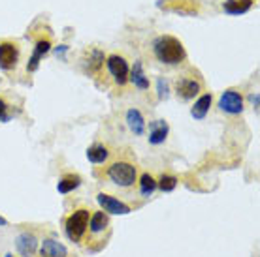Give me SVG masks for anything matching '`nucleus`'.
Returning a JSON list of instances; mask_svg holds the SVG:
<instances>
[{"mask_svg": "<svg viewBox=\"0 0 260 257\" xmlns=\"http://www.w3.org/2000/svg\"><path fill=\"white\" fill-rule=\"evenodd\" d=\"M219 109L226 115H240L243 111V96L236 89L224 90L219 98Z\"/></svg>", "mask_w": 260, "mask_h": 257, "instance_id": "obj_7", "label": "nucleus"}, {"mask_svg": "<svg viewBox=\"0 0 260 257\" xmlns=\"http://www.w3.org/2000/svg\"><path fill=\"white\" fill-rule=\"evenodd\" d=\"M202 90L200 81H196L192 77H179L176 81V92L181 100H192L198 96V92Z\"/></svg>", "mask_w": 260, "mask_h": 257, "instance_id": "obj_11", "label": "nucleus"}, {"mask_svg": "<svg viewBox=\"0 0 260 257\" xmlns=\"http://www.w3.org/2000/svg\"><path fill=\"white\" fill-rule=\"evenodd\" d=\"M51 49V41L49 39H40L36 41V47H34V53L30 60H28V64H26V71H36L40 66V60L44 58V55H47Z\"/></svg>", "mask_w": 260, "mask_h": 257, "instance_id": "obj_14", "label": "nucleus"}, {"mask_svg": "<svg viewBox=\"0 0 260 257\" xmlns=\"http://www.w3.org/2000/svg\"><path fill=\"white\" fill-rule=\"evenodd\" d=\"M106 175L119 188H132L138 182V167L128 160H115L110 163Z\"/></svg>", "mask_w": 260, "mask_h": 257, "instance_id": "obj_4", "label": "nucleus"}, {"mask_svg": "<svg viewBox=\"0 0 260 257\" xmlns=\"http://www.w3.org/2000/svg\"><path fill=\"white\" fill-rule=\"evenodd\" d=\"M4 257H15V255H13V253H6Z\"/></svg>", "mask_w": 260, "mask_h": 257, "instance_id": "obj_28", "label": "nucleus"}, {"mask_svg": "<svg viewBox=\"0 0 260 257\" xmlns=\"http://www.w3.org/2000/svg\"><path fill=\"white\" fill-rule=\"evenodd\" d=\"M253 8V0H228L222 4V10L230 15H241L247 13Z\"/></svg>", "mask_w": 260, "mask_h": 257, "instance_id": "obj_19", "label": "nucleus"}, {"mask_svg": "<svg viewBox=\"0 0 260 257\" xmlns=\"http://www.w3.org/2000/svg\"><path fill=\"white\" fill-rule=\"evenodd\" d=\"M156 90H158V100H168L170 96V84L164 77L156 79Z\"/></svg>", "mask_w": 260, "mask_h": 257, "instance_id": "obj_22", "label": "nucleus"}, {"mask_svg": "<svg viewBox=\"0 0 260 257\" xmlns=\"http://www.w3.org/2000/svg\"><path fill=\"white\" fill-rule=\"evenodd\" d=\"M102 62H104V53L98 51V49H94V51H91V62H89V68L94 71L100 70V66H102Z\"/></svg>", "mask_w": 260, "mask_h": 257, "instance_id": "obj_23", "label": "nucleus"}, {"mask_svg": "<svg viewBox=\"0 0 260 257\" xmlns=\"http://www.w3.org/2000/svg\"><path fill=\"white\" fill-rule=\"evenodd\" d=\"M138 184H140V193H142L143 197H151L156 190V180H155V177L149 173H143L142 177H140V182H138Z\"/></svg>", "mask_w": 260, "mask_h": 257, "instance_id": "obj_20", "label": "nucleus"}, {"mask_svg": "<svg viewBox=\"0 0 260 257\" xmlns=\"http://www.w3.org/2000/svg\"><path fill=\"white\" fill-rule=\"evenodd\" d=\"M110 216L104 210H94L89 218V225H87V248H91V251H98L106 244V240L110 237L111 227H110Z\"/></svg>", "mask_w": 260, "mask_h": 257, "instance_id": "obj_2", "label": "nucleus"}, {"mask_svg": "<svg viewBox=\"0 0 260 257\" xmlns=\"http://www.w3.org/2000/svg\"><path fill=\"white\" fill-rule=\"evenodd\" d=\"M128 81L134 84L138 90H149L151 83H149V77H147L145 71H143L142 60H136V62H134V68H132L128 73Z\"/></svg>", "mask_w": 260, "mask_h": 257, "instance_id": "obj_13", "label": "nucleus"}, {"mask_svg": "<svg viewBox=\"0 0 260 257\" xmlns=\"http://www.w3.org/2000/svg\"><path fill=\"white\" fill-rule=\"evenodd\" d=\"M12 120V113H10V105L6 103L4 98H0V122H10Z\"/></svg>", "mask_w": 260, "mask_h": 257, "instance_id": "obj_24", "label": "nucleus"}, {"mask_svg": "<svg viewBox=\"0 0 260 257\" xmlns=\"http://www.w3.org/2000/svg\"><path fill=\"white\" fill-rule=\"evenodd\" d=\"M177 177H174V175H168V173H164L160 179L156 180V188L160 190V192L164 193H170V192H174L177 188Z\"/></svg>", "mask_w": 260, "mask_h": 257, "instance_id": "obj_21", "label": "nucleus"}, {"mask_svg": "<svg viewBox=\"0 0 260 257\" xmlns=\"http://www.w3.org/2000/svg\"><path fill=\"white\" fill-rule=\"evenodd\" d=\"M110 154H111L110 148L106 147V145H102V143H94V145H91V147L87 148V160L91 161V163H94V165H100V163L108 161Z\"/></svg>", "mask_w": 260, "mask_h": 257, "instance_id": "obj_15", "label": "nucleus"}, {"mask_svg": "<svg viewBox=\"0 0 260 257\" xmlns=\"http://www.w3.org/2000/svg\"><path fill=\"white\" fill-rule=\"evenodd\" d=\"M91 212L92 210H89L87 206H79V208H76L70 216H66L64 233L74 244H81V240H83L85 235H87V225H89Z\"/></svg>", "mask_w": 260, "mask_h": 257, "instance_id": "obj_3", "label": "nucleus"}, {"mask_svg": "<svg viewBox=\"0 0 260 257\" xmlns=\"http://www.w3.org/2000/svg\"><path fill=\"white\" fill-rule=\"evenodd\" d=\"M170 134V126L166 120H155V122H149V143L151 145H162L166 141V137Z\"/></svg>", "mask_w": 260, "mask_h": 257, "instance_id": "obj_12", "label": "nucleus"}, {"mask_svg": "<svg viewBox=\"0 0 260 257\" xmlns=\"http://www.w3.org/2000/svg\"><path fill=\"white\" fill-rule=\"evenodd\" d=\"M251 102L254 105V111H258V94H251Z\"/></svg>", "mask_w": 260, "mask_h": 257, "instance_id": "obj_26", "label": "nucleus"}, {"mask_svg": "<svg viewBox=\"0 0 260 257\" xmlns=\"http://www.w3.org/2000/svg\"><path fill=\"white\" fill-rule=\"evenodd\" d=\"M211 102H213V96H211V94H202L194 102V105L190 107V116L196 118V120H204L206 115H208L209 107H211Z\"/></svg>", "mask_w": 260, "mask_h": 257, "instance_id": "obj_16", "label": "nucleus"}, {"mask_svg": "<svg viewBox=\"0 0 260 257\" xmlns=\"http://www.w3.org/2000/svg\"><path fill=\"white\" fill-rule=\"evenodd\" d=\"M126 126L134 135H143L145 134V118L138 109H128L126 111Z\"/></svg>", "mask_w": 260, "mask_h": 257, "instance_id": "obj_17", "label": "nucleus"}, {"mask_svg": "<svg viewBox=\"0 0 260 257\" xmlns=\"http://www.w3.org/2000/svg\"><path fill=\"white\" fill-rule=\"evenodd\" d=\"M19 62V47L12 41H2L0 44V68L4 71L13 70Z\"/></svg>", "mask_w": 260, "mask_h": 257, "instance_id": "obj_9", "label": "nucleus"}, {"mask_svg": "<svg viewBox=\"0 0 260 257\" xmlns=\"http://www.w3.org/2000/svg\"><path fill=\"white\" fill-rule=\"evenodd\" d=\"M40 257H68V248L59 238L46 237L40 240Z\"/></svg>", "mask_w": 260, "mask_h": 257, "instance_id": "obj_10", "label": "nucleus"}, {"mask_svg": "<svg viewBox=\"0 0 260 257\" xmlns=\"http://www.w3.org/2000/svg\"><path fill=\"white\" fill-rule=\"evenodd\" d=\"M66 51H68V47H66V45H59V47H57V49H55V55H57V57H59V55H64Z\"/></svg>", "mask_w": 260, "mask_h": 257, "instance_id": "obj_25", "label": "nucleus"}, {"mask_svg": "<svg viewBox=\"0 0 260 257\" xmlns=\"http://www.w3.org/2000/svg\"><path fill=\"white\" fill-rule=\"evenodd\" d=\"M153 53L155 57L162 62V64L168 66H177L181 64L183 60L187 58V53H185V47L177 38L174 36H158V38L153 41Z\"/></svg>", "mask_w": 260, "mask_h": 257, "instance_id": "obj_1", "label": "nucleus"}, {"mask_svg": "<svg viewBox=\"0 0 260 257\" xmlns=\"http://www.w3.org/2000/svg\"><path fill=\"white\" fill-rule=\"evenodd\" d=\"M106 66H108V71L111 73L113 81H115L119 87H124V84L128 83L130 68H128V62H126L123 57H119V55H110V57L106 58Z\"/></svg>", "mask_w": 260, "mask_h": 257, "instance_id": "obj_6", "label": "nucleus"}, {"mask_svg": "<svg viewBox=\"0 0 260 257\" xmlns=\"http://www.w3.org/2000/svg\"><path fill=\"white\" fill-rule=\"evenodd\" d=\"M79 186H81V177L76 173L64 175V177H60L59 182H57V190H59V193H62V195L74 192V190H78Z\"/></svg>", "mask_w": 260, "mask_h": 257, "instance_id": "obj_18", "label": "nucleus"}, {"mask_svg": "<svg viewBox=\"0 0 260 257\" xmlns=\"http://www.w3.org/2000/svg\"><path fill=\"white\" fill-rule=\"evenodd\" d=\"M96 201H98V205L102 206V210H104L106 214H117V216H126V214H130V206L126 205V203H123L121 199H117V197L110 195V193H104V192L98 193Z\"/></svg>", "mask_w": 260, "mask_h": 257, "instance_id": "obj_8", "label": "nucleus"}, {"mask_svg": "<svg viewBox=\"0 0 260 257\" xmlns=\"http://www.w3.org/2000/svg\"><path fill=\"white\" fill-rule=\"evenodd\" d=\"M13 242H15V250L21 257H36L38 253L40 238L34 231H28V229L21 231Z\"/></svg>", "mask_w": 260, "mask_h": 257, "instance_id": "obj_5", "label": "nucleus"}, {"mask_svg": "<svg viewBox=\"0 0 260 257\" xmlns=\"http://www.w3.org/2000/svg\"><path fill=\"white\" fill-rule=\"evenodd\" d=\"M6 225H8V220L0 216V227H6Z\"/></svg>", "mask_w": 260, "mask_h": 257, "instance_id": "obj_27", "label": "nucleus"}]
</instances>
